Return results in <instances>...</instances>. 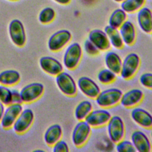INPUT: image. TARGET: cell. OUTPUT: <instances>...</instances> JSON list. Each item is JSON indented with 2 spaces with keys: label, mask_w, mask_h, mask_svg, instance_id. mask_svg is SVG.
<instances>
[{
  "label": "cell",
  "mask_w": 152,
  "mask_h": 152,
  "mask_svg": "<svg viewBox=\"0 0 152 152\" xmlns=\"http://www.w3.org/2000/svg\"><path fill=\"white\" fill-rule=\"evenodd\" d=\"M52 147L53 152H68L69 151L68 144L61 139L53 145Z\"/></svg>",
  "instance_id": "cell-34"
},
{
  "label": "cell",
  "mask_w": 152,
  "mask_h": 152,
  "mask_svg": "<svg viewBox=\"0 0 152 152\" xmlns=\"http://www.w3.org/2000/svg\"><path fill=\"white\" fill-rule=\"evenodd\" d=\"M53 1L61 5H67L70 3L71 0H53Z\"/></svg>",
  "instance_id": "cell-37"
},
{
  "label": "cell",
  "mask_w": 152,
  "mask_h": 152,
  "mask_svg": "<svg viewBox=\"0 0 152 152\" xmlns=\"http://www.w3.org/2000/svg\"><path fill=\"white\" fill-rule=\"evenodd\" d=\"M139 81L140 84L145 88L152 90V73L144 72L142 74L140 78Z\"/></svg>",
  "instance_id": "cell-32"
},
{
  "label": "cell",
  "mask_w": 152,
  "mask_h": 152,
  "mask_svg": "<svg viewBox=\"0 0 152 152\" xmlns=\"http://www.w3.org/2000/svg\"><path fill=\"white\" fill-rule=\"evenodd\" d=\"M23 110V106L20 103H11L7 106L0 121L2 128L5 129L12 128L14 122Z\"/></svg>",
  "instance_id": "cell-11"
},
{
  "label": "cell",
  "mask_w": 152,
  "mask_h": 152,
  "mask_svg": "<svg viewBox=\"0 0 152 152\" xmlns=\"http://www.w3.org/2000/svg\"><path fill=\"white\" fill-rule=\"evenodd\" d=\"M9 1H18V0H9Z\"/></svg>",
  "instance_id": "cell-40"
},
{
  "label": "cell",
  "mask_w": 152,
  "mask_h": 152,
  "mask_svg": "<svg viewBox=\"0 0 152 152\" xmlns=\"http://www.w3.org/2000/svg\"><path fill=\"white\" fill-rule=\"evenodd\" d=\"M151 37H152V32L151 33Z\"/></svg>",
  "instance_id": "cell-42"
},
{
  "label": "cell",
  "mask_w": 152,
  "mask_h": 152,
  "mask_svg": "<svg viewBox=\"0 0 152 152\" xmlns=\"http://www.w3.org/2000/svg\"><path fill=\"white\" fill-rule=\"evenodd\" d=\"M83 56V49L81 45L74 42L69 45L64 54V66L69 70L75 69L79 65Z\"/></svg>",
  "instance_id": "cell-3"
},
{
  "label": "cell",
  "mask_w": 152,
  "mask_h": 152,
  "mask_svg": "<svg viewBox=\"0 0 152 152\" xmlns=\"http://www.w3.org/2000/svg\"><path fill=\"white\" fill-rule=\"evenodd\" d=\"M140 64L141 59L138 54L134 52L128 53L122 60L119 75L124 80L131 79L138 71Z\"/></svg>",
  "instance_id": "cell-2"
},
{
  "label": "cell",
  "mask_w": 152,
  "mask_h": 152,
  "mask_svg": "<svg viewBox=\"0 0 152 152\" xmlns=\"http://www.w3.org/2000/svg\"><path fill=\"white\" fill-rule=\"evenodd\" d=\"M97 78L101 84L107 85L113 83L117 78V75L106 68L101 69L98 72Z\"/></svg>",
  "instance_id": "cell-28"
},
{
  "label": "cell",
  "mask_w": 152,
  "mask_h": 152,
  "mask_svg": "<svg viewBox=\"0 0 152 152\" xmlns=\"http://www.w3.org/2000/svg\"><path fill=\"white\" fill-rule=\"evenodd\" d=\"M106 126L109 138L112 142L116 144L125 138V126L123 119L119 116H112Z\"/></svg>",
  "instance_id": "cell-4"
},
{
  "label": "cell",
  "mask_w": 152,
  "mask_h": 152,
  "mask_svg": "<svg viewBox=\"0 0 152 152\" xmlns=\"http://www.w3.org/2000/svg\"><path fill=\"white\" fill-rule=\"evenodd\" d=\"M145 4V0H124L121 2V8L127 14L137 12Z\"/></svg>",
  "instance_id": "cell-27"
},
{
  "label": "cell",
  "mask_w": 152,
  "mask_h": 152,
  "mask_svg": "<svg viewBox=\"0 0 152 152\" xmlns=\"http://www.w3.org/2000/svg\"><path fill=\"white\" fill-rule=\"evenodd\" d=\"M131 141L135 150L138 152H150L151 151V144L147 135L142 131L136 130L131 135Z\"/></svg>",
  "instance_id": "cell-18"
},
{
  "label": "cell",
  "mask_w": 152,
  "mask_h": 152,
  "mask_svg": "<svg viewBox=\"0 0 152 152\" xmlns=\"http://www.w3.org/2000/svg\"><path fill=\"white\" fill-rule=\"evenodd\" d=\"M122 60L121 56L113 51H108L104 56V63L106 68L119 75L121 72Z\"/></svg>",
  "instance_id": "cell-22"
},
{
  "label": "cell",
  "mask_w": 152,
  "mask_h": 152,
  "mask_svg": "<svg viewBox=\"0 0 152 152\" xmlns=\"http://www.w3.org/2000/svg\"><path fill=\"white\" fill-rule=\"evenodd\" d=\"M34 119L33 111L29 108L23 109L12 128L17 134H23L26 133L32 126Z\"/></svg>",
  "instance_id": "cell-9"
},
{
  "label": "cell",
  "mask_w": 152,
  "mask_h": 152,
  "mask_svg": "<svg viewBox=\"0 0 152 152\" xmlns=\"http://www.w3.org/2000/svg\"><path fill=\"white\" fill-rule=\"evenodd\" d=\"M104 31L108 37L112 47L116 49H121L124 48L125 45L118 28L108 25L104 27Z\"/></svg>",
  "instance_id": "cell-24"
},
{
  "label": "cell",
  "mask_w": 152,
  "mask_h": 152,
  "mask_svg": "<svg viewBox=\"0 0 152 152\" xmlns=\"http://www.w3.org/2000/svg\"><path fill=\"white\" fill-rule=\"evenodd\" d=\"M88 39L96 46L99 51H107L111 48L108 37L104 30L98 28L91 30L88 33Z\"/></svg>",
  "instance_id": "cell-17"
},
{
  "label": "cell",
  "mask_w": 152,
  "mask_h": 152,
  "mask_svg": "<svg viewBox=\"0 0 152 152\" xmlns=\"http://www.w3.org/2000/svg\"><path fill=\"white\" fill-rule=\"evenodd\" d=\"M127 13L122 8L115 9L110 14L109 18V25L119 28L127 20Z\"/></svg>",
  "instance_id": "cell-26"
},
{
  "label": "cell",
  "mask_w": 152,
  "mask_h": 152,
  "mask_svg": "<svg viewBox=\"0 0 152 152\" xmlns=\"http://www.w3.org/2000/svg\"><path fill=\"white\" fill-rule=\"evenodd\" d=\"M151 138H152V131H151Z\"/></svg>",
  "instance_id": "cell-41"
},
{
  "label": "cell",
  "mask_w": 152,
  "mask_h": 152,
  "mask_svg": "<svg viewBox=\"0 0 152 152\" xmlns=\"http://www.w3.org/2000/svg\"><path fill=\"white\" fill-rule=\"evenodd\" d=\"M137 14V23L140 29L146 34L152 32V11L147 7H143Z\"/></svg>",
  "instance_id": "cell-19"
},
{
  "label": "cell",
  "mask_w": 152,
  "mask_h": 152,
  "mask_svg": "<svg viewBox=\"0 0 152 152\" xmlns=\"http://www.w3.org/2000/svg\"><path fill=\"white\" fill-rule=\"evenodd\" d=\"M124 45L132 46L136 40V29L134 23L129 20L125 21L118 28Z\"/></svg>",
  "instance_id": "cell-20"
},
{
  "label": "cell",
  "mask_w": 152,
  "mask_h": 152,
  "mask_svg": "<svg viewBox=\"0 0 152 152\" xmlns=\"http://www.w3.org/2000/svg\"><path fill=\"white\" fill-rule=\"evenodd\" d=\"M122 91L118 88H109L100 91L95 99L97 104L102 108H110L120 103Z\"/></svg>",
  "instance_id": "cell-1"
},
{
  "label": "cell",
  "mask_w": 152,
  "mask_h": 152,
  "mask_svg": "<svg viewBox=\"0 0 152 152\" xmlns=\"http://www.w3.org/2000/svg\"><path fill=\"white\" fill-rule=\"evenodd\" d=\"M115 2H122V1H124V0H113Z\"/></svg>",
  "instance_id": "cell-38"
},
{
  "label": "cell",
  "mask_w": 152,
  "mask_h": 152,
  "mask_svg": "<svg viewBox=\"0 0 152 152\" xmlns=\"http://www.w3.org/2000/svg\"><path fill=\"white\" fill-rule=\"evenodd\" d=\"M55 81L58 88L64 95L73 97L77 94V84L69 73L63 71L56 76Z\"/></svg>",
  "instance_id": "cell-5"
},
{
  "label": "cell",
  "mask_w": 152,
  "mask_h": 152,
  "mask_svg": "<svg viewBox=\"0 0 152 152\" xmlns=\"http://www.w3.org/2000/svg\"><path fill=\"white\" fill-rule=\"evenodd\" d=\"M91 132V127L84 121H78L75 125L72 135V144L77 147H81L87 142Z\"/></svg>",
  "instance_id": "cell-6"
},
{
  "label": "cell",
  "mask_w": 152,
  "mask_h": 152,
  "mask_svg": "<svg viewBox=\"0 0 152 152\" xmlns=\"http://www.w3.org/2000/svg\"><path fill=\"white\" fill-rule=\"evenodd\" d=\"M20 79V74L15 69H7L0 72V85L10 87L17 84Z\"/></svg>",
  "instance_id": "cell-23"
},
{
  "label": "cell",
  "mask_w": 152,
  "mask_h": 152,
  "mask_svg": "<svg viewBox=\"0 0 152 152\" xmlns=\"http://www.w3.org/2000/svg\"><path fill=\"white\" fill-rule=\"evenodd\" d=\"M84 50L87 54L91 56H95L99 53V50L88 39L85 40L83 46Z\"/></svg>",
  "instance_id": "cell-33"
},
{
  "label": "cell",
  "mask_w": 152,
  "mask_h": 152,
  "mask_svg": "<svg viewBox=\"0 0 152 152\" xmlns=\"http://www.w3.org/2000/svg\"><path fill=\"white\" fill-rule=\"evenodd\" d=\"M131 117L140 126L147 129L152 128V115L147 110L135 106L131 110Z\"/></svg>",
  "instance_id": "cell-15"
},
{
  "label": "cell",
  "mask_w": 152,
  "mask_h": 152,
  "mask_svg": "<svg viewBox=\"0 0 152 152\" xmlns=\"http://www.w3.org/2000/svg\"><path fill=\"white\" fill-rule=\"evenodd\" d=\"M111 117V113L106 109L101 107V109H93L85 121L91 128H97L106 125Z\"/></svg>",
  "instance_id": "cell-12"
},
{
  "label": "cell",
  "mask_w": 152,
  "mask_h": 152,
  "mask_svg": "<svg viewBox=\"0 0 152 152\" xmlns=\"http://www.w3.org/2000/svg\"><path fill=\"white\" fill-rule=\"evenodd\" d=\"M12 103L22 104V99L20 94V91L17 89H12Z\"/></svg>",
  "instance_id": "cell-35"
},
{
  "label": "cell",
  "mask_w": 152,
  "mask_h": 152,
  "mask_svg": "<svg viewBox=\"0 0 152 152\" xmlns=\"http://www.w3.org/2000/svg\"><path fill=\"white\" fill-rule=\"evenodd\" d=\"M144 97L143 91L139 88H132L122 94L120 104L126 108H133L141 103Z\"/></svg>",
  "instance_id": "cell-16"
},
{
  "label": "cell",
  "mask_w": 152,
  "mask_h": 152,
  "mask_svg": "<svg viewBox=\"0 0 152 152\" xmlns=\"http://www.w3.org/2000/svg\"><path fill=\"white\" fill-rule=\"evenodd\" d=\"M9 35L12 42L17 47L21 48L26 42V34L22 22L18 19L12 20L8 27Z\"/></svg>",
  "instance_id": "cell-10"
},
{
  "label": "cell",
  "mask_w": 152,
  "mask_h": 152,
  "mask_svg": "<svg viewBox=\"0 0 152 152\" xmlns=\"http://www.w3.org/2000/svg\"><path fill=\"white\" fill-rule=\"evenodd\" d=\"M71 33L66 29L59 30L53 33L48 42V49L53 52H57L65 48L71 40Z\"/></svg>",
  "instance_id": "cell-7"
},
{
  "label": "cell",
  "mask_w": 152,
  "mask_h": 152,
  "mask_svg": "<svg viewBox=\"0 0 152 152\" xmlns=\"http://www.w3.org/2000/svg\"><path fill=\"white\" fill-rule=\"evenodd\" d=\"M44 86L40 83H31L23 87L20 91L23 103H31L39 100L44 93Z\"/></svg>",
  "instance_id": "cell-8"
},
{
  "label": "cell",
  "mask_w": 152,
  "mask_h": 152,
  "mask_svg": "<svg viewBox=\"0 0 152 152\" xmlns=\"http://www.w3.org/2000/svg\"><path fill=\"white\" fill-rule=\"evenodd\" d=\"M116 150L118 152L137 151L133 144L131 141L124 139L116 144Z\"/></svg>",
  "instance_id": "cell-31"
},
{
  "label": "cell",
  "mask_w": 152,
  "mask_h": 152,
  "mask_svg": "<svg viewBox=\"0 0 152 152\" xmlns=\"http://www.w3.org/2000/svg\"><path fill=\"white\" fill-rule=\"evenodd\" d=\"M0 102L5 106L12 103V89L10 87L0 85Z\"/></svg>",
  "instance_id": "cell-30"
},
{
  "label": "cell",
  "mask_w": 152,
  "mask_h": 152,
  "mask_svg": "<svg viewBox=\"0 0 152 152\" xmlns=\"http://www.w3.org/2000/svg\"><path fill=\"white\" fill-rule=\"evenodd\" d=\"M77 84L80 91L84 96L91 99H95L101 91L98 84L87 76L80 77Z\"/></svg>",
  "instance_id": "cell-13"
},
{
  "label": "cell",
  "mask_w": 152,
  "mask_h": 152,
  "mask_svg": "<svg viewBox=\"0 0 152 152\" xmlns=\"http://www.w3.org/2000/svg\"><path fill=\"white\" fill-rule=\"evenodd\" d=\"M34 151H43V150H34Z\"/></svg>",
  "instance_id": "cell-39"
},
{
  "label": "cell",
  "mask_w": 152,
  "mask_h": 152,
  "mask_svg": "<svg viewBox=\"0 0 152 152\" xmlns=\"http://www.w3.org/2000/svg\"><path fill=\"white\" fill-rule=\"evenodd\" d=\"M39 65L45 72L52 76L56 77L64 71V65L62 63L57 59L50 56L41 57Z\"/></svg>",
  "instance_id": "cell-14"
},
{
  "label": "cell",
  "mask_w": 152,
  "mask_h": 152,
  "mask_svg": "<svg viewBox=\"0 0 152 152\" xmlns=\"http://www.w3.org/2000/svg\"><path fill=\"white\" fill-rule=\"evenodd\" d=\"M55 16V11L52 8L45 7L40 11L39 14V21L43 24H48L54 20Z\"/></svg>",
  "instance_id": "cell-29"
},
{
  "label": "cell",
  "mask_w": 152,
  "mask_h": 152,
  "mask_svg": "<svg viewBox=\"0 0 152 152\" xmlns=\"http://www.w3.org/2000/svg\"><path fill=\"white\" fill-rule=\"evenodd\" d=\"M93 106L89 100H83L80 102L75 107L74 110V116L78 121H84L88 115L93 110Z\"/></svg>",
  "instance_id": "cell-25"
},
{
  "label": "cell",
  "mask_w": 152,
  "mask_h": 152,
  "mask_svg": "<svg viewBox=\"0 0 152 152\" xmlns=\"http://www.w3.org/2000/svg\"><path fill=\"white\" fill-rule=\"evenodd\" d=\"M5 109V106L1 102H0V121L2 119L3 114L4 113Z\"/></svg>",
  "instance_id": "cell-36"
},
{
  "label": "cell",
  "mask_w": 152,
  "mask_h": 152,
  "mask_svg": "<svg viewBox=\"0 0 152 152\" xmlns=\"http://www.w3.org/2000/svg\"><path fill=\"white\" fill-rule=\"evenodd\" d=\"M62 128L60 125L58 124H52L45 132L43 135L44 141L48 146L52 147L62 138Z\"/></svg>",
  "instance_id": "cell-21"
}]
</instances>
